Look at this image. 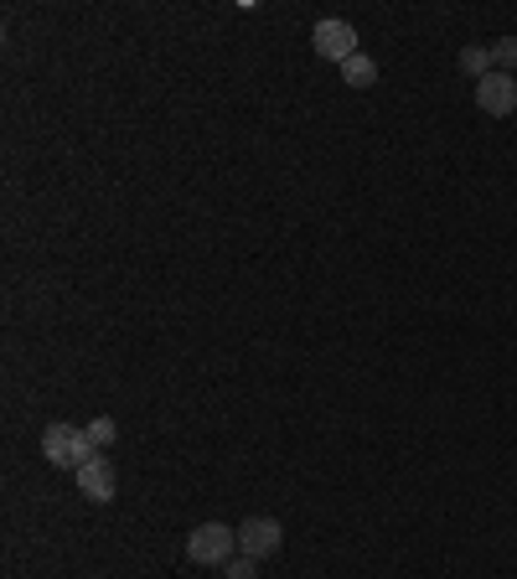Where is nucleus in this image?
<instances>
[{"instance_id":"7","label":"nucleus","mask_w":517,"mask_h":579,"mask_svg":"<svg viewBox=\"0 0 517 579\" xmlns=\"http://www.w3.org/2000/svg\"><path fill=\"white\" fill-rule=\"evenodd\" d=\"M341 79L352 83V88H373V83H378V62L368 58V52H358V58L341 62Z\"/></svg>"},{"instance_id":"2","label":"nucleus","mask_w":517,"mask_h":579,"mask_svg":"<svg viewBox=\"0 0 517 579\" xmlns=\"http://www.w3.org/2000/svg\"><path fill=\"white\" fill-rule=\"evenodd\" d=\"M187 554H192V564H228L239 554V528H228V522H197L187 533Z\"/></svg>"},{"instance_id":"8","label":"nucleus","mask_w":517,"mask_h":579,"mask_svg":"<svg viewBox=\"0 0 517 579\" xmlns=\"http://www.w3.org/2000/svg\"><path fill=\"white\" fill-rule=\"evenodd\" d=\"M460 73H471V79H486V73H492V47H466V52H460Z\"/></svg>"},{"instance_id":"4","label":"nucleus","mask_w":517,"mask_h":579,"mask_svg":"<svg viewBox=\"0 0 517 579\" xmlns=\"http://www.w3.org/2000/svg\"><path fill=\"white\" fill-rule=\"evenodd\" d=\"M279 543H285L279 518H243L239 522V554H249V559H269V554H279Z\"/></svg>"},{"instance_id":"1","label":"nucleus","mask_w":517,"mask_h":579,"mask_svg":"<svg viewBox=\"0 0 517 579\" xmlns=\"http://www.w3.org/2000/svg\"><path fill=\"white\" fill-rule=\"evenodd\" d=\"M41 456L52 460L58 471H83L99 450H94L88 430H79V424H47V435H41Z\"/></svg>"},{"instance_id":"5","label":"nucleus","mask_w":517,"mask_h":579,"mask_svg":"<svg viewBox=\"0 0 517 579\" xmlns=\"http://www.w3.org/2000/svg\"><path fill=\"white\" fill-rule=\"evenodd\" d=\"M477 109L481 114H492V120H507L517 109V79L513 73H486L477 83Z\"/></svg>"},{"instance_id":"9","label":"nucleus","mask_w":517,"mask_h":579,"mask_svg":"<svg viewBox=\"0 0 517 579\" xmlns=\"http://www.w3.org/2000/svg\"><path fill=\"white\" fill-rule=\"evenodd\" d=\"M517 62V37H497L492 41V73H513Z\"/></svg>"},{"instance_id":"3","label":"nucleus","mask_w":517,"mask_h":579,"mask_svg":"<svg viewBox=\"0 0 517 579\" xmlns=\"http://www.w3.org/2000/svg\"><path fill=\"white\" fill-rule=\"evenodd\" d=\"M311 41H316V58L337 62V68L362 52V47H358V26H352V21H341V16H321L316 32H311Z\"/></svg>"},{"instance_id":"10","label":"nucleus","mask_w":517,"mask_h":579,"mask_svg":"<svg viewBox=\"0 0 517 579\" xmlns=\"http://www.w3.org/2000/svg\"><path fill=\"white\" fill-rule=\"evenodd\" d=\"M223 579H258V559H249V554H233V559L223 564Z\"/></svg>"},{"instance_id":"6","label":"nucleus","mask_w":517,"mask_h":579,"mask_svg":"<svg viewBox=\"0 0 517 579\" xmlns=\"http://www.w3.org/2000/svg\"><path fill=\"white\" fill-rule=\"evenodd\" d=\"M73 481H79V492L88 502H115V460H104V456H94L83 471H73Z\"/></svg>"},{"instance_id":"11","label":"nucleus","mask_w":517,"mask_h":579,"mask_svg":"<svg viewBox=\"0 0 517 579\" xmlns=\"http://www.w3.org/2000/svg\"><path fill=\"white\" fill-rule=\"evenodd\" d=\"M83 430H88V439H94V450L115 445V435H120V430H115V420H94V424H83Z\"/></svg>"}]
</instances>
